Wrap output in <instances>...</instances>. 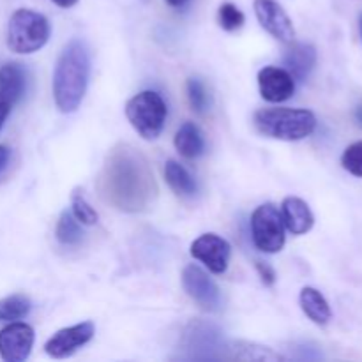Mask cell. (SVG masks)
Listing matches in <instances>:
<instances>
[{
	"mask_svg": "<svg viewBox=\"0 0 362 362\" xmlns=\"http://www.w3.org/2000/svg\"><path fill=\"white\" fill-rule=\"evenodd\" d=\"M99 191L106 204L124 212L147 211L158 197V184L151 165L129 144L110 151L99 175Z\"/></svg>",
	"mask_w": 362,
	"mask_h": 362,
	"instance_id": "obj_1",
	"label": "cell"
},
{
	"mask_svg": "<svg viewBox=\"0 0 362 362\" xmlns=\"http://www.w3.org/2000/svg\"><path fill=\"white\" fill-rule=\"evenodd\" d=\"M90 78V53L81 39H71L57 59L53 71V99L59 112L73 113L80 108Z\"/></svg>",
	"mask_w": 362,
	"mask_h": 362,
	"instance_id": "obj_2",
	"label": "cell"
},
{
	"mask_svg": "<svg viewBox=\"0 0 362 362\" xmlns=\"http://www.w3.org/2000/svg\"><path fill=\"white\" fill-rule=\"evenodd\" d=\"M257 131L272 140L299 141L317 129V117L304 108H264L253 117Z\"/></svg>",
	"mask_w": 362,
	"mask_h": 362,
	"instance_id": "obj_3",
	"label": "cell"
},
{
	"mask_svg": "<svg viewBox=\"0 0 362 362\" xmlns=\"http://www.w3.org/2000/svg\"><path fill=\"white\" fill-rule=\"evenodd\" d=\"M52 27L45 14L32 9H16L7 23V48L18 55L39 52L48 42Z\"/></svg>",
	"mask_w": 362,
	"mask_h": 362,
	"instance_id": "obj_4",
	"label": "cell"
},
{
	"mask_svg": "<svg viewBox=\"0 0 362 362\" xmlns=\"http://www.w3.org/2000/svg\"><path fill=\"white\" fill-rule=\"evenodd\" d=\"M166 108L161 95L154 90H144L133 95L126 105V117L133 129L144 140H156L165 129Z\"/></svg>",
	"mask_w": 362,
	"mask_h": 362,
	"instance_id": "obj_5",
	"label": "cell"
},
{
	"mask_svg": "<svg viewBox=\"0 0 362 362\" xmlns=\"http://www.w3.org/2000/svg\"><path fill=\"white\" fill-rule=\"evenodd\" d=\"M251 237L262 253H279L285 246V221L274 204H264L251 216Z\"/></svg>",
	"mask_w": 362,
	"mask_h": 362,
	"instance_id": "obj_6",
	"label": "cell"
},
{
	"mask_svg": "<svg viewBox=\"0 0 362 362\" xmlns=\"http://www.w3.org/2000/svg\"><path fill=\"white\" fill-rule=\"evenodd\" d=\"M182 286L187 296L207 313L221 310L223 297L214 279L198 265H187L182 271Z\"/></svg>",
	"mask_w": 362,
	"mask_h": 362,
	"instance_id": "obj_7",
	"label": "cell"
},
{
	"mask_svg": "<svg viewBox=\"0 0 362 362\" xmlns=\"http://www.w3.org/2000/svg\"><path fill=\"white\" fill-rule=\"evenodd\" d=\"M95 327L92 322H81L73 327L60 329L46 341L45 352L53 359H66L94 338Z\"/></svg>",
	"mask_w": 362,
	"mask_h": 362,
	"instance_id": "obj_8",
	"label": "cell"
},
{
	"mask_svg": "<svg viewBox=\"0 0 362 362\" xmlns=\"http://www.w3.org/2000/svg\"><path fill=\"white\" fill-rule=\"evenodd\" d=\"M34 329L23 322H9L0 331V357L6 362H23L34 346Z\"/></svg>",
	"mask_w": 362,
	"mask_h": 362,
	"instance_id": "obj_9",
	"label": "cell"
},
{
	"mask_svg": "<svg viewBox=\"0 0 362 362\" xmlns=\"http://www.w3.org/2000/svg\"><path fill=\"white\" fill-rule=\"evenodd\" d=\"M230 255H232V247L228 240L216 233H204L191 244V257L200 260L214 274L226 272Z\"/></svg>",
	"mask_w": 362,
	"mask_h": 362,
	"instance_id": "obj_10",
	"label": "cell"
},
{
	"mask_svg": "<svg viewBox=\"0 0 362 362\" xmlns=\"http://www.w3.org/2000/svg\"><path fill=\"white\" fill-rule=\"evenodd\" d=\"M255 14H257L262 28L269 32L272 37L285 42V45L293 41L296 28H293L288 14L278 2H274V0H255Z\"/></svg>",
	"mask_w": 362,
	"mask_h": 362,
	"instance_id": "obj_11",
	"label": "cell"
},
{
	"mask_svg": "<svg viewBox=\"0 0 362 362\" xmlns=\"http://www.w3.org/2000/svg\"><path fill=\"white\" fill-rule=\"evenodd\" d=\"M258 88L265 101H288L296 92V78L283 67L267 66L258 71Z\"/></svg>",
	"mask_w": 362,
	"mask_h": 362,
	"instance_id": "obj_12",
	"label": "cell"
},
{
	"mask_svg": "<svg viewBox=\"0 0 362 362\" xmlns=\"http://www.w3.org/2000/svg\"><path fill=\"white\" fill-rule=\"evenodd\" d=\"M283 64L296 80L304 81L317 66V48L310 42H288Z\"/></svg>",
	"mask_w": 362,
	"mask_h": 362,
	"instance_id": "obj_13",
	"label": "cell"
},
{
	"mask_svg": "<svg viewBox=\"0 0 362 362\" xmlns=\"http://www.w3.org/2000/svg\"><path fill=\"white\" fill-rule=\"evenodd\" d=\"M281 216L286 230L293 235H304L315 225V216L310 205L299 197H286L283 200Z\"/></svg>",
	"mask_w": 362,
	"mask_h": 362,
	"instance_id": "obj_14",
	"label": "cell"
},
{
	"mask_svg": "<svg viewBox=\"0 0 362 362\" xmlns=\"http://www.w3.org/2000/svg\"><path fill=\"white\" fill-rule=\"evenodd\" d=\"M27 90V73L18 62H7L0 67V95L14 106Z\"/></svg>",
	"mask_w": 362,
	"mask_h": 362,
	"instance_id": "obj_15",
	"label": "cell"
},
{
	"mask_svg": "<svg viewBox=\"0 0 362 362\" xmlns=\"http://www.w3.org/2000/svg\"><path fill=\"white\" fill-rule=\"evenodd\" d=\"M299 304L300 308H303L304 315H306L313 324L327 325L329 320H331L332 311L327 299L322 296V292L313 288V286H304V288L300 290Z\"/></svg>",
	"mask_w": 362,
	"mask_h": 362,
	"instance_id": "obj_16",
	"label": "cell"
},
{
	"mask_svg": "<svg viewBox=\"0 0 362 362\" xmlns=\"http://www.w3.org/2000/svg\"><path fill=\"white\" fill-rule=\"evenodd\" d=\"M177 152L186 159H197L205 152V140L200 127L193 122H184L175 133Z\"/></svg>",
	"mask_w": 362,
	"mask_h": 362,
	"instance_id": "obj_17",
	"label": "cell"
},
{
	"mask_svg": "<svg viewBox=\"0 0 362 362\" xmlns=\"http://www.w3.org/2000/svg\"><path fill=\"white\" fill-rule=\"evenodd\" d=\"M165 179L168 186L175 191L179 197H194L198 191L197 180L189 172L184 168L175 159H170L165 165Z\"/></svg>",
	"mask_w": 362,
	"mask_h": 362,
	"instance_id": "obj_18",
	"label": "cell"
},
{
	"mask_svg": "<svg viewBox=\"0 0 362 362\" xmlns=\"http://www.w3.org/2000/svg\"><path fill=\"white\" fill-rule=\"evenodd\" d=\"M55 235L59 243L64 246H78L83 240V230H81L80 221L73 216V212L64 211L60 214L59 223H57Z\"/></svg>",
	"mask_w": 362,
	"mask_h": 362,
	"instance_id": "obj_19",
	"label": "cell"
},
{
	"mask_svg": "<svg viewBox=\"0 0 362 362\" xmlns=\"http://www.w3.org/2000/svg\"><path fill=\"white\" fill-rule=\"evenodd\" d=\"M32 310V303L23 293L0 299V322H16L27 317Z\"/></svg>",
	"mask_w": 362,
	"mask_h": 362,
	"instance_id": "obj_20",
	"label": "cell"
},
{
	"mask_svg": "<svg viewBox=\"0 0 362 362\" xmlns=\"http://www.w3.org/2000/svg\"><path fill=\"white\" fill-rule=\"evenodd\" d=\"M233 352H235V359L243 361H281L283 357L279 354L272 352L267 346L255 345V343L247 341H237L233 343Z\"/></svg>",
	"mask_w": 362,
	"mask_h": 362,
	"instance_id": "obj_21",
	"label": "cell"
},
{
	"mask_svg": "<svg viewBox=\"0 0 362 362\" xmlns=\"http://www.w3.org/2000/svg\"><path fill=\"white\" fill-rule=\"evenodd\" d=\"M71 209H73V216L80 221V225L92 226L98 223V212L88 204L87 198L83 197V193L80 189H74L73 194H71Z\"/></svg>",
	"mask_w": 362,
	"mask_h": 362,
	"instance_id": "obj_22",
	"label": "cell"
},
{
	"mask_svg": "<svg viewBox=\"0 0 362 362\" xmlns=\"http://www.w3.org/2000/svg\"><path fill=\"white\" fill-rule=\"evenodd\" d=\"M218 334L219 332H212L211 325H197L187 334V338H189V349L214 350L216 345H218Z\"/></svg>",
	"mask_w": 362,
	"mask_h": 362,
	"instance_id": "obj_23",
	"label": "cell"
},
{
	"mask_svg": "<svg viewBox=\"0 0 362 362\" xmlns=\"http://www.w3.org/2000/svg\"><path fill=\"white\" fill-rule=\"evenodd\" d=\"M218 20L223 30L233 32V30H239V28L243 27L244 21H246V16H244V13L239 9V7L226 2L219 7Z\"/></svg>",
	"mask_w": 362,
	"mask_h": 362,
	"instance_id": "obj_24",
	"label": "cell"
},
{
	"mask_svg": "<svg viewBox=\"0 0 362 362\" xmlns=\"http://www.w3.org/2000/svg\"><path fill=\"white\" fill-rule=\"evenodd\" d=\"M187 98H189L193 110H197L198 113H204L209 110L211 99H209L207 88H205L204 81L198 80V78H189V80H187Z\"/></svg>",
	"mask_w": 362,
	"mask_h": 362,
	"instance_id": "obj_25",
	"label": "cell"
},
{
	"mask_svg": "<svg viewBox=\"0 0 362 362\" xmlns=\"http://www.w3.org/2000/svg\"><path fill=\"white\" fill-rule=\"evenodd\" d=\"M341 166L350 175L362 179V140L345 148L341 156Z\"/></svg>",
	"mask_w": 362,
	"mask_h": 362,
	"instance_id": "obj_26",
	"label": "cell"
},
{
	"mask_svg": "<svg viewBox=\"0 0 362 362\" xmlns=\"http://www.w3.org/2000/svg\"><path fill=\"white\" fill-rule=\"evenodd\" d=\"M257 271H258V274H260L262 283H264L265 286L274 285V283H276V272H274V269L271 267V265L264 264V262H257Z\"/></svg>",
	"mask_w": 362,
	"mask_h": 362,
	"instance_id": "obj_27",
	"label": "cell"
},
{
	"mask_svg": "<svg viewBox=\"0 0 362 362\" xmlns=\"http://www.w3.org/2000/svg\"><path fill=\"white\" fill-rule=\"evenodd\" d=\"M11 156H13L11 148L7 147V145L0 144V175H2V173L7 170V166H9Z\"/></svg>",
	"mask_w": 362,
	"mask_h": 362,
	"instance_id": "obj_28",
	"label": "cell"
},
{
	"mask_svg": "<svg viewBox=\"0 0 362 362\" xmlns=\"http://www.w3.org/2000/svg\"><path fill=\"white\" fill-rule=\"evenodd\" d=\"M11 108H13V106H11V103L6 101V99H4L2 95H0V129H2L4 122H6L7 117H9Z\"/></svg>",
	"mask_w": 362,
	"mask_h": 362,
	"instance_id": "obj_29",
	"label": "cell"
},
{
	"mask_svg": "<svg viewBox=\"0 0 362 362\" xmlns=\"http://www.w3.org/2000/svg\"><path fill=\"white\" fill-rule=\"evenodd\" d=\"M52 2L55 4V6L62 7V9H69V7H73L78 0H52Z\"/></svg>",
	"mask_w": 362,
	"mask_h": 362,
	"instance_id": "obj_30",
	"label": "cell"
},
{
	"mask_svg": "<svg viewBox=\"0 0 362 362\" xmlns=\"http://www.w3.org/2000/svg\"><path fill=\"white\" fill-rule=\"evenodd\" d=\"M187 2H189V0H166V4L172 7H182V6H186Z\"/></svg>",
	"mask_w": 362,
	"mask_h": 362,
	"instance_id": "obj_31",
	"label": "cell"
},
{
	"mask_svg": "<svg viewBox=\"0 0 362 362\" xmlns=\"http://www.w3.org/2000/svg\"><path fill=\"white\" fill-rule=\"evenodd\" d=\"M356 120H357V124H359V126L362 127V105L357 106V110H356Z\"/></svg>",
	"mask_w": 362,
	"mask_h": 362,
	"instance_id": "obj_32",
	"label": "cell"
},
{
	"mask_svg": "<svg viewBox=\"0 0 362 362\" xmlns=\"http://www.w3.org/2000/svg\"><path fill=\"white\" fill-rule=\"evenodd\" d=\"M361 34H362V20H361Z\"/></svg>",
	"mask_w": 362,
	"mask_h": 362,
	"instance_id": "obj_33",
	"label": "cell"
}]
</instances>
